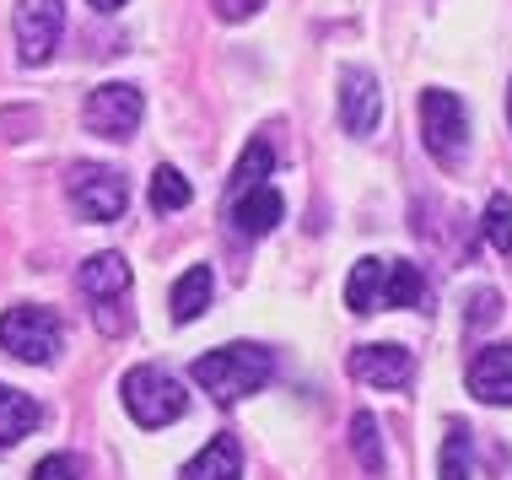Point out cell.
<instances>
[{
  "instance_id": "cell-17",
  "label": "cell",
  "mask_w": 512,
  "mask_h": 480,
  "mask_svg": "<svg viewBox=\"0 0 512 480\" xmlns=\"http://www.w3.org/2000/svg\"><path fill=\"white\" fill-rule=\"evenodd\" d=\"M270 173H275V152H270V141H248V146H243V157H238V168H232V178H227V200H238L243 189L265 184Z\"/></svg>"
},
{
  "instance_id": "cell-2",
  "label": "cell",
  "mask_w": 512,
  "mask_h": 480,
  "mask_svg": "<svg viewBox=\"0 0 512 480\" xmlns=\"http://www.w3.org/2000/svg\"><path fill=\"white\" fill-rule=\"evenodd\" d=\"M195 383L211 400H248V394H259L275 373V356L265 346H254V340H238V346H216L195 356Z\"/></svg>"
},
{
  "instance_id": "cell-6",
  "label": "cell",
  "mask_w": 512,
  "mask_h": 480,
  "mask_svg": "<svg viewBox=\"0 0 512 480\" xmlns=\"http://www.w3.org/2000/svg\"><path fill=\"white\" fill-rule=\"evenodd\" d=\"M76 281L87 292L92 319H98L103 335H124V324H130V313H124V297H130V265H124V254H92Z\"/></svg>"
},
{
  "instance_id": "cell-8",
  "label": "cell",
  "mask_w": 512,
  "mask_h": 480,
  "mask_svg": "<svg viewBox=\"0 0 512 480\" xmlns=\"http://www.w3.org/2000/svg\"><path fill=\"white\" fill-rule=\"evenodd\" d=\"M71 205L81 222H114L130 205V189L114 168H92V162H76L71 168Z\"/></svg>"
},
{
  "instance_id": "cell-16",
  "label": "cell",
  "mask_w": 512,
  "mask_h": 480,
  "mask_svg": "<svg viewBox=\"0 0 512 480\" xmlns=\"http://www.w3.org/2000/svg\"><path fill=\"white\" fill-rule=\"evenodd\" d=\"M211 308V270L205 265H189L184 276L173 281V324H189Z\"/></svg>"
},
{
  "instance_id": "cell-20",
  "label": "cell",
  "mask_w": 512,
  "mask_h": 480,
  "mask_svg": "<svg viewBox=\"0 0 512 480\" xmlns=\"http://www.w3.org/2000/svg\"><path fill=\"white\" fill-rule=\"evenodd\" d=\"M189 200H195V184H189L178 168L162 162V168L151 173V205H157V211H184Z\"/></svg>"
},
{
  "instance_id": "cell-15",
  "label": "cell",
  "mask_w": 512,
  "mask_h": 480,
  "mask_svg": "<svg viewBox=\"0 0 512 480\" xmlns=\"http://www.w3.org/2000/svg\"><path fill=\"white\" fill-rule=\"evenodd\" d=\"M38 421H44V410H38L33 394L6 389V383H0V448H11V443H22V437H33Z\"/></svg>"
},
{
  "instance_id": "cell-19",
  "label": "cell",
  "mask_w": 512,
  "mask_h": 480,
  "mask_svg": "<svg viewBox=\"0 0 512 480\" xmlns=\"http://www.w3.org/2000/svg\"><path fill=\"white\" fill-rule=\"evenodd\" d=\"M351 448L367 475H383V437H378V416L372 410H356L351 416Z\"/></svg>"
},
{
  "instance_id": "cell-11",
  "label": "cell",
  "mask_w": 512,
  "mask_h": 480,
  "mask_svg": "<svg viewBox=\"0 0 512 480\" xmlns=\"http://www.w3.org/2000/svg\"><path fill=\"white\" fill-rule=\"evenodd\" d=\"M351 378L372 383V389H405V383L415 378V356L405 346H394V340H378V346H362L351 351Z\"/></svg>"
},
{
  "instance_id": "cell-3",
  "label": "cell",
  "mask_w": 512,
  "mask_h": 480,
  "mask_svg": "<svg viewBox=\"0 0 512 480\" xmlns=\"http://www.w3.org/2000/svg\"><path fill=\"white\" fill-rule=\"evenodd\" d=\"M65 346V329L49 308L38 303H17L0 313V351L17 356V362H33V367H49Z\"/></svg>"
},
{
  "instance_id": "cell-26",
  "label": "cell",
  "mask_w": 512,
  "mask_h": 480,
  "mask_svg": "<svg viewBox=\"0 0 512 480\" xmlns=\"http://www.w3.org/2000/svg\"><path fill=\"white\" fill-rule=\"evenodd\" d=\"M507 119H512V92H507Z\"/></svg>"
},
{
  "instance_id": "cell-23",
  "label": "cell",
  "mask_w": 512,
  "mask_h": 480,
  "mask_svg": "<svg viewBox=\"0 0 512 480\" xmlns=\"http://www.w3.org/2000/svg\"><path fill=\"white\" fill-rule=\"evenodd\" d=\"M33 480H81V459L76 454H49V459H38Z\"/></svg>"
},
{
  "instance_id": "cell-21",
  "label": "cell",
  "mask_w": 512,
  "mask_h": 480,
  "mask_svg": "<svg viewBox=\"0 0 512 480\" xmlns=\"http://www.w3.org/2000/svg\"><path fill=\"white\" fill-rule=\"evenodd\" d=\"M486 238H491V249L496 254H512V200L507 195H491L486 200Z\"/></svg>"
},
{
  "instance_id": "cell-25",
  "label": "cell",
  "mask_w": 512,
  "mask_h": 480,
  "mask_svg": "<svg viewBox=\"0 0 512 480\" xmlns=\"http://www.w3.org/2000/svg\"><path fill=\"white\" fill-rule=\"evenodd\" d=\"M92 6H98V11H119L124 0H92Z\"/></svg>"
},
{
  "instance_id": "cell-18",
  "label": "cell",
  "mask_w": 512,
  "mask_h": 480,
  "mask_svg": "<svg viewBox=\"0 0 512 480\" xmlns=\"http://www.w3.org/2000/svg\"><path fill=\"white\" fill-rule=\"evenodd\" d=\"M469 464H475V448H469V427H464V421H448L437 480H469Z\"/></svg>"
},
{
  "instance_id": "cell-22",
  "label": "cell",
  "mask_w": 512,
  "mask_h": 480,
  "mask_svg": "<svg viewBox=\"0 0 512 480\" xmlns=\"http://www.w3.org/2000/svg\"><path fill=\"white\" fill-rule=\"evenodd\" d=\"M502 319V292H491V286H480L475 297H469V313H464V324L469 329H486Z\"/></svg>"
},
{
  "instance_id": "cell-13",
  "label": "cell",
  "mask_w": 512,
  "mask_h": 480,
  "mask_svg": "<svg viewBox=\"0 0 512 480\" xmlns=\"http://www.w3.org/2000/svg\"><path fill=\"white\" fill-rule=\"evenodd\" d=\"M469 394L486 405H512V346H486L469 362Z\"/></svg>"
},
{
  "instance_id": "cell-24",
  "label": "cell",
  "mask_w": 512,
  "mask_h": 480,
  "mask_svg": "<svg viewBox=\"0 0 512 480\" xmlns=\"http://www.w3.org/2000/svg\"><path fill=\"white\" fill-rule=\"evenodd\" d=\"M259 6H265V0H216V11H221L227 22H248Z\"/></svg>"
},
{
  "instance_id": "cell-1",
  "label": "cell",
  "mask_w": 512,
  "mask_h": 480,
  "mask_svg": "<svg viewBox=\"0 0 512 480\" xmlns=\"http://www.w3.org/2000/svg\"><path fill=\"white\" fill-rule=\"evenodd\" d=\"M426 276L405 259H356L345 276V308L351 313H383V308H421Z\"/></svg>"
},
{
  "instance_id": "cell-4",
  "label": "cell",
  "mask_w": 512,
  "mask_h": 480,
  "mask_svg": "<svg viewBox=\"0 0 512 480\" xmlns=\"http://www.w3.org/2000/svg\"><path fill=\"white\" fill-rule=\"evenodd\" d=\"M421 141H426V152H432L437 168H459V162H464L469 108H464L459 92H442V87L421 92Z\"/></svg>"
},
{
  "instance_id": "cell-12",
  "label": "cell",
  "mask_w": 512,
  "mask_h": 480,
  "mask_svg": "<svg viewBox=\"0 0 512 480\" xmlns=\"http://www.w3.org/2000/svg\"><path fill=\"white\" fill-rule=\"evenodd\" d=\"M281 216H286V205H281V189L275 184H254V189H243L238 200H227V222L238 227L243 238H265Z\"/></svg>"
},
{
  "instance_id": "cell-5",
  "label": "cell",
  "mask_w": 512,
  "mask_h": 480,
  "mask_svg": "<svg viewBox=\"0 0 512 480\" xmlns=\"http://www.w3.org/2000/svg\"><path fill=\"white\" fill-rule=\"evenodd\" d=\"M124 410H130L146 432H157V427H173V421L184 416L189 394H184V383L168 378L162 367H130V373H124Z\"/></svg>"
},
{
  "instance_id": "cell-14",
  "label": "cell",
  "mask_w": 512,
  "mask_h": 480,
  "mask_svg": "<svg viewBox=\"0 0 512 480\" xmlns=\"http://www.w3.org/2000/svg\"><path fill=\"white\" fill-rule=\"evenodd\" d=\"M184 480H243V448L238 437H211V443L195 454V464L184 470Z\"/></svg>"
},
{
  "instance_id": "cell-10",
  "label": "cell",
  "mask_w": 512,
  "mask_h": 480,
  "mask_svg": "<svg viewBox=\"0 0 512 480\" xmlns=\"http://www.w3.org/2000/svg\"><path fill=\"white\" fill-rule=\"evenodd\" d=\"M383 119V92L378 76L362 71V65H345L340 71V125L351 135H372Z\"/></svg>"
},
{
  "instance_id": "cell-7",
  "label": "cell",
  "mask_w": 512,
  "mask_h": 480,
  "mask_svg": "<svg viewBox=\"0 0 512 480\" xmlns=\"http://www.w3.org/2000/svg\"><path fill=\"white\" fill-rule=\"evenodd\" d=\"M81 119H87L92 135L130 141V135L141 130V119H146V98H141V87H130V81H108V87H98V92L87 98Z\"/></svg>"
},
{
  "instance_id": "cell-9",
  "label": "cell",
  "mask_w": 512,
  "mask_h": 480,
  "mask_svg": "<svg viewBox=\"0 0 512 480\" xmlns=\"http://www.w3.org/2000/svg\"><path fill=\"white\" fill-rule=\"evenodd\" d=\"M65 0H17V54L22 65H44L60 44Z\"/></svg>"
}]
</instances>
